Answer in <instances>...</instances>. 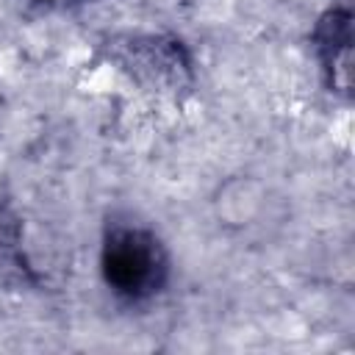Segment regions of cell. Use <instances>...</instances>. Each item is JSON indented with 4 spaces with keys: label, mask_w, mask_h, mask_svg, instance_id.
<instances>
[{
    "label": "cell",
    "mask_w": 355,
    "mask_h": 355,
    "mask_svg": "<svg viewBox=\"0 0 355 355\" xmlns=\"http://www.w3.org/2000/svg\"><path fill=\"white\" fill-rule=\"evenodd\" d=\"M100 272L105 286L119 300L144 302L164 288L169 258L155 233L122 225L103 239Z\"/></svg>",
    "instance_id": "obj_1"
},
{
    "label": "cell",
    "mask_w": 355,
    "mask_h": 355,
    "mask_svg": "<svg viewBox=\"0 0 355 355\" xmlns=\"http://www.w3.org/2000/svg\"><path fill=\"white\" fill-rule=\"evenodd\" d=\"M316 53L322 69L330 78V86L349 92V64H352V17L347 8H330L313 31Z\"/></svg>",
    "instance_id": "obj_2"
}]
</instances>
